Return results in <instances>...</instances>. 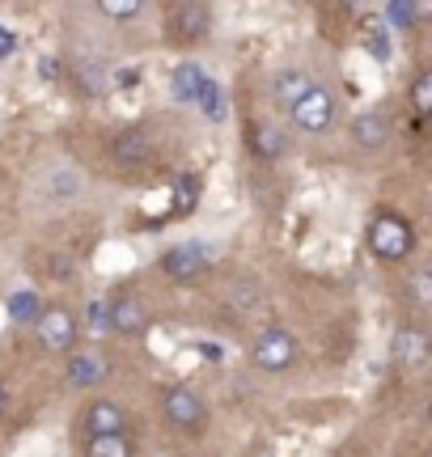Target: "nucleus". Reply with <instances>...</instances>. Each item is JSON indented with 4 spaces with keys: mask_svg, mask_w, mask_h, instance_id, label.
Returning a JSON list of instances; mask_svg holds the SVG:
<instances>
[{
    "mask_svg": "<svg viewBox=\"0 0 432 457\" xmlns=\"http://www.w3.org/2000/svg\"><path fill=\"white\" fill-rule=\"evenodd\" d=\"M369 250L382 262H403L416 250V228H411V220H407V216H395V212L373 216V225H369Z\"/></svg>",
    "mask_w": 432,
    "mask_h": 457,
    "instance_id": "f257e3e1",
    "label": "nucleus"
},
{
    "mask_svg": "<svg viewBox=\"0 0 432 457\" xmlns=\"http://www.w3.org/2000/svg\"><path fill=\"white\" fill-rule=\"evenodd\" d=\"M293 360H297V339L284 327H267L250 343V364L259 373H284V369H293Z\"/></svg>",
    "mask_w": 432,
    "mask_h": 457,
    "instance_id": "f03ea898",
    "label": "nucleus"
},
{
    "mask_svg": "<svg viewBox=\"0 0 432 457\" xmlns=\"http://www.w3.org/2000/svg\"><path fill=\"white\" fill-rule=\"evenodd\" d=\"M34 335H38V343L47 347V352H72V343H77V318H72V310H64V305H43V313H38V322H34Z\"/></svg>",
    "mask_w": 432,
    "mask_h": 457,
    "instance_id": "7ed1b4c3",
    "label": "nucleus"
},
{
    "mask_svg": "<svg viewBox=\"0 0 432 457\" xmlns=\"http://www.w3.org/2000/svg\"><path fill=\"white\" fill-rule=\"evenodd\" d=\"M162 411H166L170 424L183 428V432H195V428H204V415H208L204 398L191 390V386H170V390H162Z\"/></svg>",
    "mask_w": 432,
    "mask_h": 457,
    "instance_id": "20e7f679",
    "label": "nucleus"
},
{
    "mask_svg": "<svg viewBox=\"0 0 432 457\" xmlns=\"http://www.w3.org/2000/svg\"><path fill=\"white\" fill-rule=\"evenodd\" d=\"M288 114H293V123H297L301 131L318 136V131H327L335 123V94L331 89H322V85H314L301 102H293V111Z\"/></svg>",
    "mask_w": 432,
    "mask_h": 457,
    "instance_id": "39448f33",
    "label": "nucleus"
},
{
    "mask_svg": "<svg viewBox=\"0 0 432 457\" xmlns=\"http://www.w3.org/2000/svg\"><path fill=\"white\" fill-rule=\"evenodd\" d=\"M170 30L179 43H204L208 30H212V9L200 4V0H183L170 9Z\"/></svg>",
    "mask_w": 432,
    "mask_h": 457,
    "instance_id": "423d86ee",
    "label": "nucleus"
},
{
    "mask_svg": "<svg viewBox=\"0 0 432 457\" xmlns=\"http://www.w3.org/2000/svg\"><path fill=\"white\" fill-rule=\"evenodd\" d=\"M208 267V245L200 242H183V245H174V250H166L162 254V271H166L170 279H195Z\"/></svg>",
    "mask_w": 432,
    "mask_h": 457,
    "instance_id": "0eeeda50",
    "label": "nucleus"
},
{
    "mask_svg": "<svg viewBox=\"0 0 432 457\" xmlns=\"http://www.w3.org/2000/svg\"><path fill=\"white\" fill-rule=\"evenodd\" d=\"M85 432H89V441L94 436H123L128 432V415H123L115 398H94L89 411H85Z\"/></svg>",
    "mask_w": 432,
    "mask_h": 457,
    "instance_id": "6e6552de",
    "label": "nucleus"
},
{
    "mask_svg": "<svg viewBox=\"0 0 432 457\" xmlns=\"http://www.w3.org/2000/svg\"><path fill=\"white\" fill-rule=\"evenodd\" d=\"M149 327V310L140 296H115L111 301V335H140Z\"/></svg>",
    "mask_w": 432,
    "mask_h": 457,
    "instance_id": "1a4fd4ad",
    "label": "nucleus"
},
{
    "mask_svg": "<svg viewBox=\"0 0 432 457\" xmlns=\"http://www.w3.org/2000/svg\"><path fill=\"white\" fill-rule=\"evenodd\" d=\"M64 377L72 390H94V386H102V377H106V360L98 352H72Z\"/></svg>",
    "mask_w": 432,
    "mask_h": 457,
    "instance_id": "9d476101",
    "label": "nucleus"
},
{
    "mask_svg": "<svg viewBox=\"0 0 432 457\" xmlns=\"http://www.w3.org/2000/svg\"><path fill=\"white\" fill-rule=\"evenodd\" d=\"M352 140H356V148H365V153H378V148L390 140V119L378 111H365L352 119Z\"/></svg>",
    "mask_w": 432,
    "mask_h": 457,
    "instance_id": "9b49d317",
    "label": "nucleus"
},
{
    "mask_svg": "<svg viewBox=\"0 0 432 457\" xmlns=\"http://www.w3.org/2000/svg\"><path fill=\"white\" fill-rule=\"evenodd\" d=\"M111 153H115V162L119 165H145L149 162V131H140V128H123L115 136V145H111Z\"/></svg>",
    "mask_w": 432,
    "mask_h": 457,
    "instance_id": "f8f14e48",
    "label": "nucleus"
},
{
    "mask_svg": "<svg viewBox=\"0 0 432 457\" xmlns=\"http://www.w3.org/2000/svg\"><path fill=\"white\" fill-rule=\"evenodd\" d=\"M310 89H314V77H310L305 68H288V72H280V77H276V85H271V98L293 111V102H301Z\"/></svg>",
    "mask_w": 432,
    "mask_h": 457,
    "instance_id": "ddd939ff",
    "label": "nucleus"
},
{
    "mask_svg": "<svg viewBox=\"0 0 432 457\" xmlns=\"http://www.w3.org/2000/svg\"><path fill=\"white\" fill-rule=\"evenodd\" d=\"M4 310H9V322H13V327H34L38 313H43V296L30 293V288H21V293H13L4 301Z\"/></svg>",
    "mask_w": 432,
    "mask_h": 457,
    "instance_id": "4468645a",
    "label": "nucleus"
},
{
    "mask_svg": "<svg viewBox=\"0 0 432 457\" xmlns=\"http://www.w3.org/2000/svg\"><path fill=\"white\" fill-rule=\"evenodd\" d=\"M204 85H208V77H204L200 64H179V72H174V98L195 102Z\"/></svg>",
    "mask_w": 432,
    "mask_h": 457,
    "instance_id": "2eb2a0df",
    "label": "nucleus"
},
{
    "mask_svg": "<svg viewBox=\"0 0 432 457\" xmlns=\"http://www.w3.org/2000/svg\"><path fill=\"white\" fill-rule=\"evenodd\" d=\"M395 356H399V364H411V369H420L424 364V330H399V339H395Z\"/></svg>",
    "mask_w": 432,
    "mask_h": 457,
    "instance_id": "dca6fc26",
    "label": "nucleus"
},
{
    "mask_svg": "<svg viewBox=\"0 0 432 457\" xmlns=\"http://www.w3.org/2000/svg\"><path fill=\"white\" fill-rule=\"evenodd\" d=\"M424 13H428V4H411V0H390V4H386V21H390L395 30H411Z\"/></svg>",
    "mask_w": 432,
    "mask_h": 457,
    "instance_id": "f3484780",
    "label": "nucleus"
},
{
    "mask_svg": "<svg viewBox=\"0 0 432 457\" xmlns=\"http://www.w3.org/2000/svg\"><path fill=\"white\" fill-rule=\"evenodd\" d=\"M254 153L263 157V162H276L284 153V131L276 123H263V128H254Z\"/></svg>",
    "mask_w": 432,
    "mask_h": 457,
    "instance_id": "a211bd4d",
    "label": "nucleus"
},
{
    "mask_svg": "<svg viewBox=\"0 0 432 457\" xmlns=\"http://www.w3.org/2000/svg\"><path fill=\"white\" fill-rule=\"evenodd\" d=\"M85 457H132V441L128 436H94L85 445Z\"/></svg>",
    "mask_w": 432,
    "mask_h": 457,
    "instance_id": "6ab92c4d",
    "label": "nucleus"
},
{
    "mask_svg": "<svg viewBox=\"0 0 432 457\" xmlns=\"http://www.w3.org/2000/svg\"><path fill=\"white\" fill-rule=\"evenodd\" d=\"M225 301H229L237 313H246V310H254V305L263 301V293H259V284H254V279H237L229 293H225Z\"/></svg>",
    "mask_w": 432,
    "mask_h": 457,
    "instance_id": "aec40b11",
    "label": "nucleus"
},
{
    "mask_svg": "<svg viewBox=\"0 0 432 457\" xmlns=\"http://www.w3.org/2000/svg\"><path fill=\"white\" fill-rule=\"evenodd\" d=\"M85 327L94 335H111V301H89L85 305Z\"/></svg>",
    "mask_w": 432,
    "mask_h": 457,
    "instance_id": "412c9836",
    "label": "nucleus"
},
{
    "mask_svg": "<svg viewBox=\"0 0 432 457\" xmlns=\"http://www.w3.org/2000/svg\"><path fill=\"white\" fill-rule=\"evenodd\" d=\"M140 0H102L98 4V13L102 17H115V21H132V17H140Z\"/></svg>",
    "mask_w": 432,
    "mask_h": 457,
    "instance_id": "4be33fe9",
    "label": "nucleus"
},
{
    "mask_svg": "<svg viewBox=\"0 0 432 457\" xmlns=\"http://www.w3.org/2000/svg\"><path fill=\"white\" fill-rule=\"evenodd\" d=\"M220 98H225V94H220V85L208 81V85L200 89V98H195V106H200L204 114H212V119H220V114H225V102H220Z\"/></svg>",
    "mask_w": 432,
    "mask_h": 457,
    "instance_id": "5701e85b",
    "label": "nucleus"
},
{
    "mask_svg": "<svg viewBox=\"0 0 432 457\" xmlns=\"http://www.w3.org/2000/svg\"><path fill=\"white\" fill-rule=\"evenodd\" d=\"M411 106H416V114L432 111V72H420L416 77V85H411Z\"/></svg>",
    "mask_w": 432,
    "mask_h": 457,
    "instance_id": "b1692460",
    "label": "nucleus"
},
{
    "mask_svg": "<svg viewBox=\"0 0 432 457\" xmlns=\"http://www.w3.org/2000/svg\"><path fill=\"white\" fill-rule=\"evenodd\" d=\"M411 293H416L420 305H428V301H432V276L424 271V267H420L416 276H411Z\"/></svg>",
    "mask_w": 432,
    "mask_h": 457,
    "instance_id": "393cba45",
    "label": "nucleus"
},
{
    "mask_svg": "<svg viewBox=\"0 0 432 457\" xmlns=\"http://www.w3.org/2000/svg\"><path fill=\"white\" fill-rule=\"evenodd\" d=\"M195 195H200V182H195V179H179V212H187V208L195 204Z\"/></svg>",
    "mask_w": 432,
    "mask_h": 457,
    "instance_id": "a878e982",
    "label": "nucleus"
},
{
    "mask_svg": "<svg viewBox=\"0 0 432 457\" xmlns=\"http://www.w3.org/2000/svg\"><path fill=\"white\" fill-rule=\"evenodd\" d=\"M4 55H13V30L9 26H0V60Z\"/></svg>",
    "mask_w": 432,
    "mask_h": 457,
    "instance_id": "bb28decb",
    "label": "nucleus"
},
{
    "mask_svg": "<svg viewBox=\"0 0 432 457\" xmlns=\"http://www.w3.org/2000/svg\"><path fill=\"white\" fill-rule=\"evenodd\" d=\"M4 407H9V390H4V381H0V415H4Z\"/></svg>",
    "mask_w": 432,
    "mask_h": 457,
    "instance_id": "cd10ccee",
    "label": "nucleus"
}]
</instances>
